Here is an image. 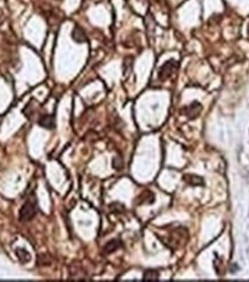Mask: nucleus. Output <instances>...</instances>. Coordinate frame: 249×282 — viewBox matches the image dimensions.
Here are the masks:
<instances>
[{"instance_id":"nucleus-1","label":"nucleus","mask_w":249,"mask_h":282,"mask_svg":"<svg viewBox=\"0 0 249 282\" xmlns=\"http://www.w3.org/2000/svg\"><path fill=\"white\" fill-rule=\"evenodd\" d=\"M36 203L33 200H28L20 210V220L22 222H27L33 220L35 215H36Z\"/></svg>"},{"instance_id":"nucleus-2","label":"nucleus","mask_w":249,"mask_h":282,"mask_svg":"<svg viewBox=\"0 0 249 282\" xmlns=\"http://www.w3.org/2000/svg\"><path fill=\"white\" fill-rule=\"evenodd\" d=\"M175 67H177V64H175L174 60H170V61L165 62L164 65L160 67V69H159V74H158L159 79H162V81H165L166 79H169L172 75V73L174 72Z\"/></svg>"},{"instance_id":"nucleus-3","label":"nucleus","mask_w":249,"mask_h":282,"mask_svg":"<svg viewBox=\"0 0 249 282\" xmlns=\"http://www.w3.org/2000/svg\"><path fill=\"white\" fill-rule=\"evenodd\" d=\"M38 123H39L40 127H43V128H45V129H53L54 126H55V123H54V118H53V115H51V114H45V115H43V116L38 120Z\"/></svg>"},{"instance_id":"nucleus-4","label":"nucleus","mask_w":249,"mask_h":282,"mask_svg":"<svg viewBox=\"0 0 249 282\" xmlns=\"http://www.w3.org/2000/svg\"><path fill=\"white\" fill-rule=\"evenodd\" d=\"M72 38L74 42L76 43H85L87 42V36H85V33L83 31L82 28L80 26H75L72 31Z\"/></svg>"},{"instance_id":"nucleus-5","label":"nucleus","mask_w":249,"mask_h":282,"mask_svg":"<svg viewBox=\"0 0 249 282\" xmlns=\"http://www.w3.org/2000/svg\"><path fill=\"white\" fill-rule=\"evenodd\" d=\"M15 253H16L17 258L20 259V262H29L31 260V255L24 249L17 248V249H15Z\"/></svg>"},{"instance_id":"nucleus-6","label":"nucleus","mask_w":249,"mask_h":282,"mask_svg":"<svg viewBox=\"0 0 249 282\" xmlns=\"http://www.w3.org/2000/svg\"><path fill=\"white\" fill-rule=\"evenodd\" d=\"M120 246H121L120 241H118V240H113V241H111V242H109L107 244H106V246L104 248V250H105V252H106V253H112V252H114L115 250H118Z\"/></svg>"},{"instance_id":"nucleus-7","label":"nucleus","mask_w":249,"mask_h":282,"mask_svg":"<svg viewBox=\"0 0 249 282\" xmlns=\"http://www.w3.org/2000/svg\"><path fill=\"white\" fill-rule=\"evenodd\" d=\"M159 274H158L157 271H153V269H150V271H147L143 275V279L144 280H157Z\"/></svg>"}]
</instances>
